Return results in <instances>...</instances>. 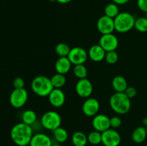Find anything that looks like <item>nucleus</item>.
Instances as JSON below:
<instances>
[{"instance_id": "obj_9", "label": "nucleus", "mask_w": 147, "mask_h": 146, "mask_svg": "<svg viewBox=\"0 0 147 146\" xmlns=\"http://www.w3.org/2000/svg\"><path fill=\"white\" fill-rule=\"evenodd\" d=\"M93 87L91 82L87 78L80 79L76 84V91L78 95L83 98H88L93 93Z\"/></svg>"}, {"instance_id": "obj_7", "label": "nucleus", "mask_w": 147, "mask_h": 146, "mask_svg": "<svg viewBox=\"0 0 147 146\" xmlns=\"http://www.w3.org/2000/svg\"><path fill=\"white\" fill-rule=\"evenodd\" d=\"M67 57L71 62L72 64H84L88 58V54L83 48L76 47L70 50Z\"/></svg>"}, {"instance_id": "obj_38", "label": "nucleus", "mask_w": 147, "mask_h": 146, "mask_svg": "<svg viewBox=\"0 0 147 146\" xmlns=\"http://www.w3.org/2000/svg\"><path fill=\"white\" fill-rule=\"evenodd\" d=\"M25 146H30V145H25Z\"/></svg>"}, {"instance_id": "obj_28", "label": "nucleus", "mask_w": 147, "mask_h": 146, "mask_svg": "<svg viewBox=\"0 0 147 146\" xmlns=\"http://www.w3.org/2000/svg\"><path fill=\"white\" fill-rule=\"evenodd\" d=\"M134 28L140 32H146L147 31V18L139 17L135 20Z\"/></svg>"}, {"instance_id": "obj_4", "label": "nucleus", "mask_w": 147, "mask_h": 146, "mask_svg": "<svg viewBox=\"0 0 147 146\" xmlns=\"http://www.w3.org/2000/svg\"><path fill=\"white\" fill-rule=\"evenodd\" d=\"M136 19L129 12H120L114 19L115 30L118 32L126 33L134 28Z\"/></svg>"}, {"instance_id": "obj_34", "label": "nucleus", "mask_w": 147, "mask_h": 146, "mask_svg": "<svg viewBox=\"0 0 147 146\" xmlns=\"http://www.w3.org/2000/svg\"><path fill=\"white\" fill-rule=\"evenodd\" d=\"M113 3L118 4V5H122V4H125L129 1V0H112Z\"/></svg>"}, {"instance_id": "obj_16", "label": "nucleus", "mask_w": 147, "mask_h": 146, "mask_svg": "<svg viewBox=\"0 0 147 146\" xmlns=\"http://www.w3.org/2000/svg\"><path fill=\"white\" fill-rule=\"evenodd\" d=\"M106 52L103 50L100 44H94L91 46L88 52V57L93 62H101L105 60Z\"/></svg>"}, {"instance_id": "obj_18", "label": "nucleus", "mask_w": 147, "mask_h": 146, "mask_svg": "<svg viewBox=\"0 0 147 146\" xmlns=\"http://www.w3.org/2000/svg\"><path fill=\"white\" fill-rule=\"evenodd\" d=\"M112 87L116 92H124L127 89L128 83L123 76H116L112 80Z\"/></svg>"}, {"instance_id": "obj_13", "label": "nucleus", "mask_w": 147, "mask_h": 146, "mask_svg": "<svg viewBox=\"0 0 147 146\" xmlns=\"http://www.w3.org/2000/svg\"><path fill=\"white\" fill-rule=\"evenodd\" d=\"M92 125L95 130L103 133L111 128L110 117L103 114H97L92 120Z\"/></svg>"}, {"instance_id": "obj_21", "label": "nucleus", "mask_w": 147, "mask_h": 146, "mask_svg": "<svg viewBox=\"0 0 147 146\" xmlns=\"http://www.w3.org/2000/svg\"><path fill=\"white\" fill-rule=\"evenodd\" d=\"M37 119V114L32 110H27L23 112L22 115V121L24 124L32 126L36 123Z\"/></svg>"}, {"instance_id": "obj_11", "label": "nucleus", "mask_w": 147, "mask_h": 146, "mask_svg": "<svg viewBox=\"0 0 147 146\" xmlns=\"http://www.w3.org/2000/svg\"><path fill=\"white\" fill-rule=\"evenodd\" d=\"M97 28L99 32L103 34H111L115 30L114 19L103 15L97 21Z\"/></svg>"}, {"instance_id": "obj_31", "label": "nucleus", "mask_w": 147, "mask_h": 146, "mask_svg": "<svg viewBox=\"0 0 147 146\" xmlns=\"http://www.w3.org/2000/svg\"><path fill=\"white\" fill-rule=\"evenodd\" d=\"M13 86L14 89H21L24 88V81L22 77H16L13 81Z\"/></svg>"}, {"instance_id": "obj_17", "label": "nucleus", "mask_w": 147, "mask_h": 146, "mask_svg": "<svg viewBox=\"0 0 147 146\" xmlns=\"http://www.w3.org/2000/svg\"><path fill=\"white\" fill-rule=\"evenodd\" d=\"M72 63L67 57H59L55 62V70L57 73L65 74L71 69Z\"/></svg>"}, {"instance_id": "obj_35", "label": "nucleus", "mask_w": 147, "mask_h": 146, "mask_svg": "<svg viewBox=\"0 0 147 146\" xmlns=\"http://www.w3.org/2000/svg\"><path fill=\"white\" fill-rule=\"evenodd\" d=\"M57 2L60 3V4H67V3L70 2L72 0H56Z\"/></svg>"}, {"instance_id": "obj_36", "label": "nucleus", "mask_w": 147, "mask_h": 146, "mask_svg": "<svg viewBox=\"0 0 147 146\" xmlns=\"http://www.w3.org/2000/svg\"><path fill=\"white\" fill-rule=\"evenodd\" d=\"M142 123H143V125L144 127H146L147 126V117H145V118L143 119V120H142Z\"/></svg>"}, {"instance_id": "obj_23", "label": "nucleus", "mask_w": 147, "mask_h": 146, "mask_svg": "<svg viewBox=\"0 0 147 146\" xmlns=\"http://www.w3.org/2000/svg\"><path fill=\"white\" fill-rule=\"evenodd\" d=\"M52 82V84L54 88L60 89L66 83V77L65 74H60V73H56L53 77L50 78Z\"/></svg>"}, {"instance_id": "obj_1", "label": "nucleus", "mask_w": 147, "mask_h": 146, "mask_svg": "<svg viewBox=\"0 0 147 146\" xmlns=\"http://www.w3.org/2000/svg\"><path fill=\"white\" fill-rule=\"evenodd\" d=\"M12 141L18 146H25L30 145L33 136V129L32 126L20 123L14 125L10 132Z\"/></svg>"}, {"instance_id": "obj_37", "label": "nucleus", "mask_w": 147, "mask_h": 146, "mask_svg": "<svg viewBox=\"0 0 147 146\" xmlns=\"http://www.w3.org/2000/svg\"><path fill=\"white\" fill-rule=\"evenodd\" d=\"M52 146H62V145H60V144H53V145Z\"/></svg>"}, {"instance_id": "obj_20", "label": "nucleus", "mask_w": 147, "mask_h": 146, "mask_svg": "<svg viewBox=\"0 0 147 146\" xmlns=\"http://www.w3.org/2000/svg\"><path fill=\"white\" fill-rule=\"evenodd\" d=\"M72 143L74 146H86L88 141V136L80 131L75 132L71 137Z\"/></svg>"}, {"instance_id": "obj_39", "label": "nucleus", "mask_w": 147, "mask_h": 146, "mask_svg": "<svg viewBox=\"0 0 147 146\" xmlns=\"http://www.w3.org/2000/svg\"><path fill=\"white\" fill-rule=\"evenodd\" d=\"M146 17L147 18V13H146Z\"/></svg>"}, {"instance_id": "obj_32", "label": "nucleus", "mask_w": 147, "mask_h": 146, "mask_svg": "<svg viewBox=\"0 0 147 146\" xmlns=\"http://www.w3.org/2000/svg\"><path fill=\"white\" fill-rule=\"evenodd\" d=\"M124 93L126 94V96L129 98L131 99L134 98L136 95V94H137V90L134 87H128L126 91L124 92Z\"/></svg>"}, {"instance_id": "obj_5", "label": "nucleus", "mask_w": 147, "mask_h": 146, "mask_svg": "<svg viewBox=\"0 0 147 146\" xmlns=\"http://www.w3.org/2000/svg\"><path fill=\"white\" fill-rule=\"evenodd\" d=\"M40 123L45 129L53 131L61 125V116L56 111L46 112L42 115Z\"/></svg>"}, {"instance_id": "obj_33", "label": "nucleus", "mask_w": 147, "mask_h": 146, "mask_svg": "<svg viewBox=\"0 0 147 146\" xmlns=\"http://www.w3.org/2000/svg\"><path fill=\"white\" fill-rule=\"evenodd\" d=\"M137 5L141 11L147 13V0H137Z\"/></svg>"}, {"instance_id": "obj_3", "label": "nucleus", "mask_w": 147, "mask_h": 146, "mask_svg": "<svg viewBox=\"0 0 147 146\" xmlns=\"http://www.w3.org/2000/svg\"><path fill=\"white\" fill-rule=\"evenodd\" d=\"M32 90L37 96L44 97H48L54 89L50 78L40 75L34 77L31 82Z\"/></svg>"}, {"instance_id": "obj_24", "label": "nucleus", "mask_w": 147, "mask_h": 146, "mask_svg": "<svg viewBox=\"0 0 147 146\" xmlns=\"http://www.w3.org/2000/svg\"><path fill=\"white\" fill-rule=\"evenodd\" d=\"M105 15L107 17H111L112 19H115L118 16V14L120 13L119 11V8L118 4L115 3H111L109 4L106 7H105Z\"/></svg>"}, {"instance_id": "obj_26", "label": "nucleus", "mask_w": 147, "mask_h": 146, "mask_svg": "<svg viewBox=\"0 0 147 146\" xmlns=\"http://www.w3.org/2000/svg\"><path fill=\"white\" fill-rule=\"evenodd\" d=\"M70 47H69L68 44H65V43H59L56 45L55 47V52L59 57H67L70 53Z\"/></svg>"}, {"instance_id": "obj_29", "label": "nucleus", "mask_w": 147, "mask_h": 146, "mask_svg": "<svg viewBox=\"0 0 147 146\" xmlns=\"http://www.w3.org/2000/svg\"><path fill=\"white\" fill-rule=\"evenodd\" d=\"M105 60L110 64H114L119 60V54L116 51L107 52L105 56Z\"/></svg>"}, {"instance_id": "obj_30", "label": "nucleus", "mask_w": 147, "mask_h": 146, "mask_svg": "<svg viewBox=\"0 0 147 146\" xmlns=\"http://www.w3.org/2000/svg\"><path fill=\"white\" fill-rule=\"evenodd\" d=\"M110 123L111 127H112L113 129H116L121 125L122 121L119 117H118V116H113L111 118H110Z\"/></svg>"}, {"instance_id": "obj_22", "label": "nucleus", "mask_w": 147, "mask_h": 146, "mask_svg": "<svg viewBox=\"0 0 147 146\" xmlns=\"http://www.w3.org/2000/svg\"><path fill=\"white\" fill-rule=\"evenodd\" d=\"M53 137L58 143H63L68 139V133L65 128L59 127L53 131Z\"/></svg>"}, {"instance_id": "obj_14", "label": "nucleus", "mask_w": 147, "mask_h": 146, "mask_svg": "<svg viewBox=\"0 0 147 146\" xmlns=\"http://www.w3.org/2000/svg\"><path fill=\"white\" fill-rule=\"evenodd\" d=\"M50 104L55 107H60L65 102V94L61 89L54 88L48 95Z\"/></svg>"}, {"instance_id": "obj_25", "label": "nucleus", "mask_w": 147, "mask_h": 146, "mask_svg": "<svg viewBox=\"0 0 147 146\" xmlns=\"http://www.w3.org/2000/svg\"><path fill=\"white\" fill-rule=\"evenodd\" d=\"M88 141L89 143L93 145H97L100 143H102V133L93 130L89 133L88 135Z\"/></svg>"}, {"instance_id": "obj_10", "label": "nucleus", "mask_w": 147, "mask_h": 146, "mask_svg": "<svg viewBox=\"0 0 147 146\" xmlns=\"http://www.w3.org/2000/svg\"><path fill=\"white\" fill-rule=\"evenodd\" d=\"M99 44L106 52L115 51L119 46V40L113 33L103 34L99 40Z\"/></svg>"}, {"instance_id": "obj_12", "label": "nucleus", "mask_w": 147, "mask_h": 146, "mask_svg": "<svg viewBox=\"0 0 147 146\" xmlns=\"http://www.w3.org/2000/svg\"><path fill=\"white\" fill-rule=\"evenodd\" d=\"M100 109V103L98 100L93 97H88L83 102L82 111L85 115L88 117H94L98 114Z\"/></svg>"}, {"instance_id": "obj_6", "label": "nucleus", "mask_w": 147, "mask_h": 146, "mask_svg": "<svg viewBox=\"0 0 147 146\" xmlns=\"http://www.w3.org/2000/svg\"><path fill=\"white\" fill-rule=\"evenodd\" d=\"M28 100V92L24 88L14 89L9 97L11 105L14 108L22 107Z\"/></svg>"}, {"instance_id": "obj_2", "label": "nucleus", "mask_w": 147, "mask_h": 146, "mask_svg": "<svg viewBox=\"0 0 147 146\" xmlns=\"http://www.w3.org/2000/svg\"><path fill=\"white\" fill-rule=\"evenodd\" d=\"M111 108L119 115L126 114L130 110L131 103V99L124 92H115L109 100Z\"/></svg>"}, {"instance_id": "obj_27", "label": "nucleus", "mask_w": 147, "mask_h": 146, "mask_svg": "<svg viewBox=\"0 0 147 146\" xmlns=\"http://www.w3.org/2000/svg\"><path fill=\"white\" fill-rule=\"evenodd\" d=\"M73 74L77 78L84 79L87 78L88 70L84 64H77L73 68Z\"/></svg>"}, {"instance_id": "obj_19", "label": "nucleus", "mask_w": 147, "mask_h": 146, "mask_svg": "<svg viewBox=\"0 0 147 146\" xmlns=\"http://www.w3.org/2000/svg\"><path fill=\"white\" fill-rule=\"evenodd\" d=\"M147 137L146 128L144 126H139L133 131L131 138L136 143H142L146 140Z\"/></svg>"}, {"instance_id": "obj_15", "label": "nucleus", "mask_w": 147, "mask_h": 146, "mask_svg": "<svg viewBox=\"0 0 147 146\" xmlns=\"http://www.w3.org/2000/svg\"><path fill=\"white\" fill-rule=\"evenodd\" d=\"M30 146H52L53 141L50 136L42 133L33 135L30 143Z\"/></svg>"}, {"instance_id": "obj_8", "label": "nucleus", "mask_w": 147, "mask_h": 146, "mask_svg": "<svg viewBox=\"0 0 147 146\" xmlns=\"http://www.w3.org/2000/svg\"><path fill=\"white\" fill-rule=\"evenodd\" d=\"M121 137L115 129L109 128L102 133V143L105 146H119Z\"/></svg>"}, {"instance_id": "obj_40", "label": "nucleus", "mask_w": 147, "mask_h": 146, "mask_svg": "<svg viewBox=\"0 0 147 146\" xmlns=\"http://www.w3.org/2000/svg\"><path fill=\"white\" fill-rule=\"evenodd\" d=\"M146 131H147V126L146 127Z\"/></svg>"}]
</instances>
